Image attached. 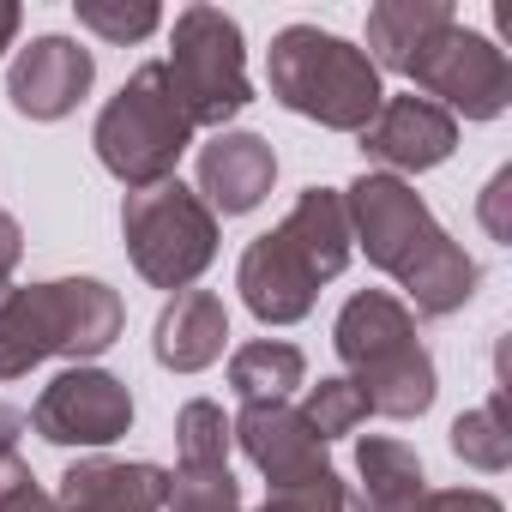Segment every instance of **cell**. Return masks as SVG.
<instances>
[{
  "mask_svg": "<svg viewBox=\"0 0 512 512\" xmlns=\"http://www.w3.org/2000/svg\"><path fill=\"white\" fill-rule=\"evenodd\" d=\"M344 211H350V241H362V253L410 290L416 314L446 320L476 296V260L434 223V211L422 205V193L404 175H362L344 187Z\"/></svg>",
  "mask_w": 512,
  "mask_h": 512,
  "instance_id": "1",
  "label": "cell"
},
{
  "mask_svg": "<svg viewBox=\"0 0 512 512\" xmlns=\"http://www.w3.org/2000/svg\"><path fill=\"white\" fill-rule=\"evenodd\" d=\"M344 266H350V211H344V193L308 187L278 229L247 241L241 266H235V290H241L247 314L260 326H296V320L314 314L320 284H332Z\"/></svg>",
  "mask_w": 512,
  "mask_h": 512,
  "instance_id": "2",
  "label": "cell"
},
{
  "mask_svg": "<svg viewBox=\"0 0 512 512\" xmlns=\"http://www.w3.org/2000/svg\"><path fill=\"white\" fill-rule=\"evenodd\" d=\"M121 326V296L103 278H55L31 290L0 284V380H19L49 356H103Z\"/></svg>",
  "mask_w": 512,
  "mask_h": 512,
  "instance_id": "3",
  "label": "cell"
},
{
  "mask_svg": "<svg viewBox=\"0 0 512 512\" xmlns=\"http://www.w3.org/2000/svg\"><path fill=\"white\" fill-rule=\"evenodd\" d=\"M332 344H338V362L350 368L344 380L368 398V416L410 422L434 404V392H440L434 356L422 350L416 320L398 296H386V290L350 296L332 326Z\"/></svg>",
  "mask_w": 512,
  "mask_h": 512,
  "instance_id": "4",
  "label": "cell"
},
{
  "mask_svg": "<svg viewBox=\"0 0 512 512\" xmlns=\"http://www.w3.org/2000/svg\"><path fill=\"white\" fill-rule=\"evenodd\" d=\"M266 85L290 115H308L332 133H362L386 103L380 67L350 37H332L320 25H290L272 37Z\"/></svg>",
  "mask_w": 512,
  "mask_h": 512,
  "instance_id": "5",
  "label": "cell"
},
{
  "mask_svg": "<svg viewBox=\"0 0 512 512\" xmlns=\"http://www.w3.org/2000/svg\"><path fill=\"white\" fill-rule=\"evenodd\" d=\"M193 133H199V127L187 121V109H181V97H175L163 61H145V67L103 103L91 145H97V163H103L127 193H139V187L175 181V163H181V151L193 145Z\"/></svg>",
  "mask_w": 512,
  "mask_h": 512,
  "instance_id": "6",
  "label": "cell"
},
{
  "mask_svg": "<svg viewBox=\"0 0 512 512\" xmlns=\"http://www.w3.org/2000/svg\"><path fill=\"white\" fill-rule=\"evenodd\" d=\"M121 235H127V260L145 284L157 290H193L199 272L217 260V217L211 205L181 187V181H157L127 193L121 205Z\"/></svg>",
  "mask_w": 512,
  "mask_h": 512,
  "instance_id": "7",
  "label": "cell"
},
{
  "mask_svg": "<svg viewBox=\"0 0 512 512\" xmlns=\"http://www.w3.org/2000/svg\"><path fill=\"white\" fill-rule=\"evenodd\" d=\"M181 109L193 127H217L235 121L253 103V79H247V49H241V25L223 7H187L175 13V37H169V61H163Z\"/></svg>",
  "mask_w": 512,
  "mask_h": 512,
  "instance_id": "8",
  "label": "cell"
},
{
  "mask_svg": "<svg viewBox=\"0 0 512 512\" xmlns=\"http://www.w3.org/2000/svg\"><path fill=\"white\" fill-rule=\"evenodd\" d=\"M416 91H428V103H440L452 121H494L506 103H512V67L506 55L482 37V31H464L458 13L446 25H434L410 61L398 67Z\"/></svg>",
  "mask_w": 512,
  "mask_h": 512,
  "instance_id": "9",
  "label": "cell"
},
{
  "mask_svg": "<svg viewBox=\"0 0 512 512\" xmlns=\"http://www.w3.org/2000/svg\"><path fill=\"white\" fill-rule=\"evenodd\" d=\"M31 428L49 446H115L133 428V392L103 368H67L31 404Z\"/></svg>",
  "mask_w": 512,
  "mask_h": 512,
  "instance_id": "10",
  "label": "cell"
},
{
  "mask_svg": "<svg viewBox=\"0 0 512 512\" xmlns=\"http://www.w3.org/2000/svg\"><path fill=\"white\" fill-rule=\"evenodd\" d=\"M229 440L253 458V470L272 482V494L278 488H302V482L332 470L326 464V440L290 404H241V416L229 422Z\"/></svg>",
  "mask_w": 512,
  "mask_h": 512,
  "instance_id": "11",
  "label": "cell"
},
{
  "mask_svg": "<svg viewBox=\"0 0 512 512\" xmlns=\"http://www.w3.org/2000/svg\"><path fill=\"white\" fill-rule=\"evenodd\" d=\"M97 85V55L73 37H31L7 73V97L25 121H61Z\"/></svg>",
  "mask_w": 512,
  "mask_h": 512,
  "instance_id": "12",
  "label": "cell"
},
{
  "mask_svg": "<svg viewBox=\"0 0 512 512\" xmlns=\"http://www.w3.org/2000/svg\"><path fill=\"white\" fill-rule=\"evenodd\" d=\"M356 139H362V151H368L374 163L404 169V175H422V169H440V163L452 157L458 121H452L440 103H428V97L410 91V97H386L380 115H374Z\"/></svg>",
  "mask_w": 512,
  "mask_h": 512,
  "instance_id": "13",
  "label": "cell"
},
{
  "mask_svg": "<svg viewBox=\"0 0 512 512\" xmlns=\"http://www.w3.org/2000/svg\"><path fill=\"white\" fill-rule=\"evenodd\" d=\"M278 181V157L260 133H211V145H199V199L211 205V217H247Z\"/></svg>",
  "mask_w": 512,
  "mask_h": 512,
  "instance_id": "14",
  "label": "cell"
},
{
  "mask_svg": "<svg viewBox=\"0 0 512 512\" xmlns=\"http://www.w3.org/2000/svg\"><path fill=\"white\" fill-rule=\"evenodd\" d=\"M169 470L163 464H127V458H85L61 476L55 512H163Z\"/></svg>",
  "mask_w": 512,
  "mask_h": 512,
  "instance_id": "15",
  "label": "cell"
},
{
  "mask_svg": "<svg viewBox=\"0 0 512 512\" xmlns=\"http://www.w3.org/2000/svg\"><path fill=\"white\" fill-rule=\"evenodd\" d=\"M229 344V314L211 290H181L163 314H157V332H151V350L163 368L175 374H199L223 356Z\"/></svg>",
  "mask_w": 512,
  "mask_h": 512,
  "instance_id": "16",
  "label": "cell"
},
{
  "mask_svg": "<svg viewBox=\"0 0 512 512\" xmlns=\"http://www.w3.org/2000/svg\"><path fill=\"white\" fill-rule=\"evenodd\" d=\"M356 470H362V512H422L428 506V476H422L416 446L392 434H368L356 446Z\"/></svg>",
  "mask_w": 512,
  "mask_h": 512,
  "instance_id": "17",
  "label": "cell"
},
{
  "mask_svg": "<svg viewBox=\"0 0 512 512\" xmlns=\"http://www.w3.org/2000/svg\"><path fill=\"white\" fill-rule=\"evenodd\" d=\"M302 380H308V356L296 344H284V338L241 344L229 356V392L241 404H284Z\"/></svg>",
  "mask_w": 512,
  "mask_h": 512,
  "instance_id": "18",
  "label": "cell"
},
{
  "mask_svg": "<svg viewBox=\"0 0 512 512\" xmlns=\"http://www.w3.org/2000/svg\"><path fill=\"white\" fill-rule=\"evenodd\" d=\"M452 19V7L446 0H380V7L368 13V61L380 67V73H398L404 61H410V49L434 31V25H446Z\"/></svg>",
  "mask_w": 512,
  "mask_h": 512,
  "instance_id": "19",
  "label": "cell"
},
{
  "mask_svg": "<svg viewBox=\"0 0 512 512\" xmlns=\"http://www.w3.org/2000/svg\"><path fill=\"white\" fill-rule=\"evenodd\" d=\"M452 452L476 470H506L512 464V422H506V392H494L488 404L464 410L452 422Z\"/></svg>",
  "mask_w": 512,
  "mask_h": 512,
  "instance_id": "20",
  "label": "cell"
},
{
  "mask_svg": "<svg viewBox=\"0 0 512 512\" xmlns=\"http://www.w3.org/2000/svg\"><path fill=\"white\" fill-rule=\"evenodd\" d=\"M175 452H181V464H229V416H223V404H211V398L181 404Z\"/></svg>",
  "mask_w": 512,
  "mask_h": 512,
  "instance_id": "21",
  "label": "cell"
},
{
  "mask_svg": "<svg viewBox=\"0 0 512 512\" xmlns=\"http://www.w3.org/2000/svg\"><path fill=\"white\" fill-rule=\"evenodd\" d=\"M169 512H241V488L229 476V464H181V476H169Z\"/></svg>",
  "mask_w": 512,
  "mask_h": 512,
  "instance_id": "22",
  "label": "cell"
},
{
  "mask_svg": "<svg viewBox=\"0 0 512 512\" xmlns=\"http://www.w3.org/2000/svg\"><path fill=\"white\" fill-rule=\"evenodd\" d=\"M73 13L103 43H145L163 25V13L151 7V0H73Z\"/></svg>",
  "mask_w": 512,
  "mask_h": 512,
  "instance_id": "23",
  "label": "cell"
},
{
  "mask_svg": "<svg viewBox=\"0 0 512 512\" xmlns=\"http://www.w3.org/2000/svg\"><path fill=\"white\" fill-rule=\"evenodd\" d=\"M302 416H308V428H314L320 440H338V434H356V422H368V398H362L344 374H332V380L308 386Z\"/></svg>",
  "mask_w": 512,
  "mask_h": 512,
  "instance_id": "24",
  "label": "cell"
},
{
  "mask_svg": "<svg viewBox=\"0 0 512 512\" xmlns=\"http://www.w3.org/2000/svg\"><path fill=\"white\" fill-rule=\"evenodd\" d=\"M260 512H362V494L338 470H326V476H314L302 488H278Z\"/></svg>",
  "mask_w": 512,
  "mask_h": 512,
  "instance_id": "25",
  "label": "cell"
},
{
  "mask_svg": "<svg viewBox=\"0 0 512 512\" xmlns=\"http://www.w3.org/2000/svg\"><path fill=\"white\" fill-rule=\"evenodd\" d=\"M19 434H25V410L0 404V494L13 482H31V464L19 458Z\"/></svg>",
  "mask_w": 512,
  "mask_h": 512,
  "instance_id": "26",
  "label": "cell"
},
{
  "mask_svg": "<svg viewBox=\"0 0 512 512\" xmlns=\"http://www.w3.org/2000/svg\"><path fill=\"white\" fill-rule=\"evenodd\" d=\"M422 512H506L494 494H482V488H428V506Z\"/></svg>",
  "mask_w": 512,
  "mask_h": 512,
  "instance_id": "27",
  "label": "cell"
},
{
  "mask_svg": "<svg viewBox=\"0 0 512 512\" xmlns=\"http://www.w3.org/2000/svg\"><path fill=\"white\" fill-rule=\"evenodd\" d=\"M0 512H55V500L37 488V476L31 482H13L7 494H0Z\"/></svg>",
  "mask_w": 512,
  "mask_h": 512,
  "instance_id": "28",
  "label": "cell"
},
{
  "mask_svg": "<svg viewBox=\"0 0 512 512\" xmlns=\"http://www.w3.org/2000/svg\"><path fill=\"white\" fill-rule=\"evenodd\" d=\"M19 253H25V235H19V223L0 211V284L13 278V266H19Z\"/></svg>",
  "mask_w": 512,
  "mask_h": 512,
  "instance_id": "29",
  "label": "cell"
},
{
  "mask_svg": "<svg viewBox=\"0 0 512 512\" xmlns=\"http://www.w3.org/2000/svg\"><path fill=\"white\" fill-rule=\"evenodd\" d=\"M19 25H25V13H19V0H0V55L13 49V37H19Z\"/></svg>",
  "mask_w": 512,
  "mask_h": 512,
  "instance_id": "30",
  "label": "cell"
}]
</instances>
